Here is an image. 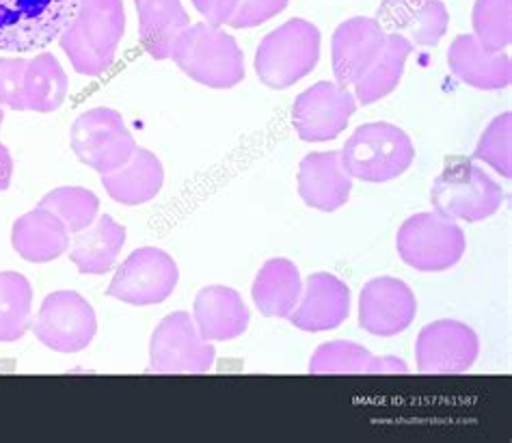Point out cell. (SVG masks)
<instances>
[{
    "label": "cell",
    "mask_w": 512,
    "mask_h": 443,
    "mask_svg": "<svg viewBox=\"0 0 512 443\" xmlns=\"http://www.w3.org/2000/svg\"><path fill=\"white\" fill-rule=\"evenodd\" d=\"M124 245L126 227L119 225L111 214H104L87 230L76 234L70 260L83 275H106L115 266Z\"/></svg>",
    "instance_id": "obj_26"
},
{
    "label": "cell",
    "mask_w": 512,
    "mask_h": 443,
    "mask_svg": "<svg viewBox=\"0 0 512 443\" xmlns=\"http://www.w3.org/2000/svg\"><path fill=\"white\" fill-rule=\"evenodd\" d=\"M100 180L104 191L117 204L141 206L163 191L165 167L154 152L145 150V147H137L124 167L111 173H102Z\"/></svg>",
    "instance_id": "obj_22"
},
{
    "label": "cell",
    "mask_w": 512,
    "mask_h": 443,
    "mask_svg": "<svg viewBox=\"0 0 512 443\" xmlns=\"http://www.w3.org/2000/svg\"><path fill=\"white\" fill-rule=\"evenodd\" d=\"M195 325L208 342L236 340L249 327V307L234 288L208 286L195 299Z\"/></svg>",
    "instance_id": "obj_18"
},
{
    "label": "cell",
    "mask_w": 512,
    "mask_h": 443,
    "mask_svg": "<svg viewBox=\"0 0 512 443\" xmlns=\"http://www.w3.org/2000/svg\"><path fill=\"white\" fill-rule=\"evenodd\" d=\"M178 281V264L167 251L141 247L117 268L106 294L128 305H158L171 297Z\"/></svg>",
    "instance_id": "obj_9"
},
{
    "label": "cell",
    "mask_w": 512,
    "mask_h": 443,
    "mask_svg": "<svg viewBox=\"0 0 512 443\" xmlns=\"http://www.w3.org/2000/svg\"><path fill=\"white\" fill-rule=\"evenodd\" d=\"M357 111V98L346 87L320 80L294 102L292 124L307 143L333 141L346 130Z\"/></svg>",
    "instance_id": "obj_11"
},
{
    "label": "cell",
    "mask_w": 512,
    "mask_h": 443,
    "mask_svg": "<svg viewBox=\"0 0 512 443\" xmlns=\"http://www.w3.org/2000/svg\"><path fill=\"white\" fill-rule=\"evenodd\" d=\"M70 145L80 163L100 176L124 167L139 147L121 113L106 106L76 117L70 130Z\"/></svg>",
    "instance_id": "obj_7"
},
{
    "label": "cell",
    "mask_w": 512,
    "mask_h": 443,
    "mask_svg": "<svg viewBox=\"0 0 512 443\" xmlns=\"http://www.w3.org/2000/svg\"><path fill=\"white\" fill-rule=\"evenodd\" d=\"M396 247L402 262L415 271L443 273L461 262L467 238L456 221L439 212H420L400 225Z\"/></svg>",
    "instance_id": "obj_5"
},
{
    "label": "cell",
    "mask_w": 512,
    "mask_h": 443,
    "mask_svg": "<svg viewBox=\"0 0 512 443\" xmlns=\"http://www.w3.org/2000/svg\"><path fill=\"white\" fill-rule=\"evenodd\" d=\"M98 318L85 297L74 290L52 292L44 299L33 322L37 340L50 351L80 353L93 342Z\"/></svg>",
    "instance_id": "obj_10"
},
{
    "label": "cell",
    "mask_w": 512,
    "mask_h": 443,
    "mask_svg": "<svg viewBox=\"0 0 512 443\" xmlns=\"http://www.w3.org/2000/svg\"><path fill=\"white\" fill-rule=\"evenodd\" d=\"M417 314L413 290L396 277L368 281L359 297V325L372 335L392 338L411 327Z\"/></svg>",
    "instance_id": "obj_13"
},
{
    "label": "cell",
    "mask_w": 512,
    "mask_h": 443,
    "mask_svg": "<svg viewBox=\"0 0 512 443\" xmlns=\"http://www.w3.org/2000/svg\"><path fill=\"white\" fill-rule=\"evenodd\" d=\"M240 0H193L195 9L206 18V24L221 29L223 24H229L238 9Z\"/></svg>",
    "instance_id": "obj_35"
},
{
    "label": "cell",
    "mask_w": 512,
    "mask_h": 443,
    "mask_svg": "<svg viewBox=\"0 0 512 443\" xmlns=\"http://www.w3.org/2000/svg\"><path fill=\"white\" fill-rule=\"evenodd\" d=\"M11 245L22 260L48 264L70 249V232L55 212L37 206L13 223Z\"/></svg>",
    "instance_id": "obj_21"
},
{
    "label": "cell",
    "mask_w": 512,
    "mask_h": 443,
    "mask_svg": "<svg viewBox=\"0 0 512 443\" xmlns=\"http://www.w3.org/2000/svg\"><path fill=\"white\" fill-rule=\"evenodd\" d=\"M309 374H409V368L400 357H376L357 342L333 340L318 346Z\"/></svg>",
    "instance_id": "obj_23"
},
{
    "label": "cell",
    "mask_w": 512,
    "mask_h": 443,
    "mask_svg": "<svg viewBox=\"0 0 512 443\" xmlns=\"http://www.w3.org/2000/svg\"><path fill=\"white\" fill-rule=\"evenodd\" d=\"M78 0H0V50L33 52L50 46L72 24Z\"/></svg>",
    "instance_id": "obj_6"
},
{
    "label": "cell",
    "mask_w": 512,
    "mask_h": 443,
    "mask_svg": "<svg viewBox=\"0 0 512 443\" xmlns=\"http://www.w3.org/2000/svg\"><path fill=\"white\" fill-rule=\"evenodd\" d=\"M502 201V186L469 158H450L430 189L435 212L452 221H484L502 208Z\"/></svg>",
    "instance_id": "obj_3"
},
{
    "label": "cell",
    "mask_w": 512,
    "mask_h": 443,
    "mask_svg": "<svg viewBox=\"0 0 512 443\" xmlns=\"http://www.w3.org/2000/svg\"><path fill=\"white\" fill-rule=\"evenodd\" d=\"M474 37L489 52H502L512 42V0H476Z\"/></svg>",
    "instance_id": "obj_31"
},
{
    "label": "cell",
    "mask_w": 512,
    "mask_h": 443,
    "mask_svg": "<svg viewBox=\"0 0 512 443\" xmlns=\"http://www.w3.org/2000/svg\"><path fill=\"white\" fill-rule=\"evenodd\" d=\"M33 286L22 273H0V342H18L31 329Z\"/></svg>",
    "instance_id": "obj_29"
},
{
    "label": "cell",
    "mask_w": 512,
    "mask_h": 443,
    "mask_svg": "<svg viewBox=\"0 0 512 443\" xmlns=\"http://www.w3.org/2000/svg\"><path fill=\"white\" fill-rule=\"evenodd\" d=\"M340 156L350 178L381 184L407 173L415 160V145L402 128L387 122H372L353 132Z\"/></svg>",
    "instance_id": "obj_2"
},
{
    "label": "cell",
    "mask_w": 512,
    "mask_h": 443,
    "mask_svg": "<svg viewBox=\"0 0 512 443\" xmlns=\"http://www.w3.org/2000/svg\"><path fill=\"white\" fill-rule=\"evenodd\" d=\"M39 206L55 212L67 227V232L80 234L96 221L100 199L93 191L83 189V186H61V189L50 191L39 201Z\"/></svg>",
    "instance_id": "obj_30"
},
{
    "label": "cell",
    "mask_w": 512,
    "mask_h": 443,
    "mask_svg": "<svg viewBox=\"0 0 512 443\" xmlns=\"http://www.w3.org/2000/svg\"><path fill=\"white\" fill-rule=\"evenodd\" d=\"M217 351L199 335L188 312H173L160 320L150 342L152 374H206L212 370Z\"/></svg>",
    "instance_id": "obj_8"
},
{
    "label": "cell",
    "mask_w": 512,
    "mask_h": 443,
    "mask_svg": "<svg viewBox=\"0 0 512 443\" xmlns=\"http://www.w3.org/2000/svg\"><path fill=\"white\" fill-rule=\"evenodd\" d=\"M413 52V44L402 35H387L381 57L370 67V72L355 85V98L363 106L379 102L389 96L402 80L404 65Z\"/></svg>",
    "instance_id": "obj_28"
},
{
    "label": "cell",
    "mask_w": 512,
    "mask_h": 443,
    "mask_svg": "<svg viewBox=\"0 0 512 443\" xmlns=\"http://www.w3.org/2000/svg\"><path fill=\"white\" fill-rule=\"evenodd\" d=\"M320 61V31L303 18H292L268 33L255 52V74L266 87L288 89Z\"/></svg>",
    "instance_id": "obj_4"
},
{
    "label": "cell",
    "mask_w": 512,
    "mask_h": 443,
    "mask_svg": "<svg viewBox=\"0 0 512 443\" xmlns=\"http://www.w3.org/2000/svg\"><path fill=\"white\" fill-rule=\"evenodd\" d=\"M3 122H5V111H3V106H0V126H3Z\"/></svg>",
    "instance_id": "obj_37"
},
{
    "label": "cell",
    "mask_w": 512,
    "mask_h": 443,
    "mask_svg": "<svg viewBox=\"0 0 512 443\" xmlns=\"http://www.w3.org/2000/svg\"><path fill=\"white\" fill-rule=\"evenodd\" d=\"M290 0H240L238 9L229 20L234 29H253L279 16L288 7Z\"/></svg>",
    "instance_id": "obj_34"
},
{
    "label": "cell",
    "mask_w": 512,
    "mask_h": 443,
    "mask_svg": "<svg viewBox=\"0 0 512 443\" xmlns=\"http://www.w3.org/2000/svg\"><path fill=\"white\" fill-rule=\"evenodd\" d=\"M376 22L387 35H402L413 46L435 48L448 33L450 13L441 0H383Z\"/></svg>",
    "instance_id": "obj_15"
},
{
    "label": "cell",
    "mask_w": 512,
    "mask_h": 443,
    "mask_svg": "<svg viewBox=\"0 0 512 443\" xmlns=\"http://www.w3.org/2000/svg\"><path fill=\"white\" fill-rule=\"evenodd\" d=\"M13 178V158L5 143H0V193H5Z\"/></svg>",
    "instance_id": "obj_36"
},
{
    "label": "cell",
    "mask_w": 512,
    "mask_h": 443,
    "mask_svg": "<svg viewBox=\"0 0 512 443\" xmlns=\"http://www.w3.org/2000/svg\"><path fill=\"white\" fill-rule=\"evenodd\" d=\"M478 353L476 331L458 320L430 322L415 344L417 370L422 374H465L476 364Z\"/></svg>",
    "instance_id": "obj_12"
},
{
    "label": "cell",
    "mask_w": 512,
    "mask_h": 443,
    "mask_svg": "<svg viewBox=\"0 0 512 443\" xmlns=\"http://www.w3.org/2000/svg\"><path fill=\"white\" fill-rule=\"evenodd\" d=\"M134 3H137V7H139L141 3H145V0H134Z\"/></svg>",
    "instance_id": "obj_38"
},
{
    "label": "cell",
    "mask_w": 512,
    "mask_h": 443,
    "mask_svg": "<svg viewBox=\"0 0 512 443\" xmlns=\"http://www.w3.org/2000/svg\"><path fill=\"white\" fill-rule=\"evenodd\" d=\"M24 70L26 59L22 57L0 59V106H7L11 111H26Z\"/></svg>",
    "instance_id": "obj_33"
},
{
    "label": "cell",
    "mask_w": 512,
    "mask_h": 443,
    "mask_svg": "<svg viewBox=\"0 0 512 443\" xmlns=\"http://www.w3.org/2000/svg\"><path fill=\"white\" fill-rule=\"evenodd\" d=\"M171 59L195 83L232 89L245 80V55L236 39L206 22L191 24L173 44Z\"/></svg>",
    "instance_id": "obj_1"
},
{
    "label": "cell",
    "mask_w": 512,
    "mask_h": 443,
    "mask_svg": "<svg viewBox=\"0 0 512 443\" xmlns=\"http://www.w3.org/2000/svg\"><path fill=\"white\" fill-rule=\"evenodd\" d=\"M387 33L376 18H350L333 33V72L340 87H355L381 57Z\"/></svg>",
    "instance_id": "obj_14"
},
{
    "label": "cell",
    "mask_w": 512,
    "mask_h": 443,
    "mask_svg": "<svg viewBox=\"0 0 512 443\" xmlns=\"http://www.w3.org/2000/svg\"><path fill=\"white\" fill-rule=\"evenodd\" d=\"M70 80L59 59L50 52H42L35 59L26 61L24 70V102L26 111L52 113L61 109L67 98Z\"/></svg>",
    "instance_id": "obj_27"
},
{
    "label": "cell",
    "mask_w": 512,
    "mask_h": 443,
    "mask_svg": "<svg viewBox=\"0 0 512 443\" xmlns=\"http://www.w3.org/2000/svg\"><path fill=\"white\" fill-rule=\"evenodd\" d=\"M303 279L299 268L286 258L268 260L253 281L251 297L266 318H288L299 305Z\"/></svg>",
    "instance_id": "obj_24"
},
{
    "label": "cell",
    "mask_w": 512,
    "mask_h": 443,
    "mask_svg": "<svg viewBox=\"0 0 512 443\" xmlns=\"http://www.w3.org/2000/svg\"><path fill=\"white\" fill-rule=\"evenodd\" d=\"M350 314V290L342 279L329 273L307 277L305 290L288 320L296 329L322 333L338 329Z\"/></svg>",
    "instance_id": "obj_16"
},
{
    "label": "cell",
    "mask_w": 512,
    "mask_h": 443,
    "mask_svg": "<svg viewBox=\"0 0 512 443\" xmlns=\"http://www.w3.org/2000/svg\"><path fill=\"white\" fill-rule=\"evenodd\" d=\"M70 26L91 52L113 65L126 33L124 0H78Z\"/></svg>",
    "instance_id": "obj_20"
},
{
    "label": "cell",
    "mask_w": 512,
    "mask_h": 443,
    "mask_svg": "<svg viewBox=\"0 0 512 443\" xmlns=\"http://www.w3.org/2000/svg\"><path fill=\"white\" fill-rule=\"evenodd\" d=\"M510 119H512L510 113L495 117L489 124V128L484 130L474 152V160L487 163L506 180H510L512 176L510 173L512 171L510 169V128H512Z\"/></svg>",
    "instance_id": "obj_32"
},
{
    "label": "cell",
    "mask_w": 512,
    "mask_h": 443,
    "mask_svg": "<svg viewBox=\"0 0 512 443\" xmlns=\"http://www.w3.org/2000/svg\"><path fill=\"white\" fill-rule=\"evenodd\" d=\"M448 65L465 85L495 91L506 89L512 80V61L506 52L484 50L474 35H458L448 50Z\"/></svg>",
    "instance_id": "obj_19"
},
{
    "label": "cell",
    "mask_w": 512,
    "mask_h": 443,
    "mask_svg": "<svg viewBox=\"0 0 512 443\" xmlns=\"http://www.w3.org/2000/svg\"><path fill=\"white\" fill-rule=\"evenodd\" d=\"M137 11L143 50L156 61L171 59L173 44L191 26L182 0H145Z\"/></svg>",
    "instance_id": "obj_25"
},
{
    "label": "cell",
    "mask_w": 512,
    "mask_h": 443,
    "mask_svg": "<svg viewBox=\"0 0 512 443\" xmlns=\"http://www.w3.org/2000/svg\"><path fill=\"white\" fill-rule=\"evenodd\" d=\"M299 195L309 208L335 212L350 199L353 178L342 165L340 152L307 154L299 165Z\"/></svg>",
    "instance_id": "obj_17"
}]
</instances>
